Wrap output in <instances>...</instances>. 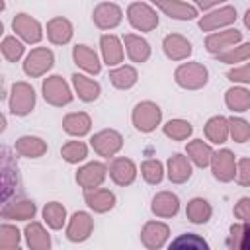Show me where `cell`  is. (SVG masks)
Here are the masks:
<instances>
[{"label": "cell", "instance_id": "cell-24", "mask_svg": "<svg viewBox=\"0 0 250 250\" xmlns=\"http://www.w3.org/2000/svg\"><path fill=\"white\" fill-rule=\"evenodd\" d=\"M191 176V164L188 156L184 154H174L168 158V178L174 184H184Z\"/></svg>", "mask_w": 250, "mask_h": 250}, {"label": "cell", "instance_id": "cell-6", "mask_svg": "<svg viewBox=\"0 0 250 250\" xmlns=\"http://www.w3.org/2000/svg\"><path fill=\"white\" fill-rule=\"evenodd\" d=\"M55 62V57H53V51H49L47 47H37L33 49L27 57H25V62H23V70L27 76L31 78H37L41 74H45Z\"/></svg>", "mask_w": 250, "mask_h": 250}, {"label": "cell", "instance_id": "cell-23", "mask_svg": "<svg viewBox=\"0 0 250 250\" xmlns=\"http://www.w3.org/2000/svg\"><path fill=\"white\" fill-rule=\"evenodd\" d=\"M16 152L21 156H27V158H39L47 152V143L39 137L25 135L16 141Z\"/></svg>", "mask_w": 250, "mask_h": 250}, {"label": "cell", "instance_id": "cell-28", "mask_svg": "<svg viewBox=\"0 0 250 250\" xmlns=\"http://www.w3.org/2000/svg\"><path fill=\"white\" fill-rule=\"evenodd\" d=\"M156 8L174 20H193L197 16V8L188 2H156Z\"/></svg>", "mask_w": 250, "mask_h": 250}, {"label": "cell", "instance_id": "cell-26", "mask_svg": "<svg viewBox=\"0 0 250 250\" xmlns=\"http://www.w3.org/2000/svg\"><path fill=\"white\" fill-rule=\"evenodd\" d=\"M92 127V119L88 113L84 111H74V113H68L64 119H62V129L68 133V135H74V137H82L90 131Z\"/></svg>", "mask_w": 250, "mask_h": 250}, {"label": "cell", "instance_id": "cell-46", "mask_svg": "<svg viewBox=\"0 0 250 250\" xmlns=\"http://www.w3.org/2000/svg\"><path fill=\"white\" fill-rule=\"evenodd\" d=\"M234 217L242 219L244 223H250V197L238 199V203L234 205Z\"/></svg>", "mask_w": 250, "mask_h": 250}, {"label": "cell", "instance_id": "cell-48", "mask_svg": "<svg viewBox=\"0 0 250 250\" xmlns=\"http://www.w3.org/2000/svg\"><path fill=\"white\" fill-rule=\"evenodd\" d=\"M234 250H250V223H246L242 227V234H240V240Z\"/></svg>", "mask_w": 250, "mask_h": 250}, {"label": "cell", "instance_id": "cell-2", "mask_svg": "<svg viewBox=\"0 0 250 250\" xmlns=\"http://www.w3.org/2000/svg\"><path fill=\"white\" fill-rule=\"evenodd\" d=\"M131 119H133V125H135L137 131H141V133H150V131H154L156 125L160 123L162 111H160V107H158L154 102L146 100V102H141V104L135 105Z\"/></svg>", "mask_w": 250, "mask_h": 250}, {"label": "cell", "instance_id": "cell-32", "mask_svg": "<svg viewBox=\"0 0 250 250\" xmlns=\"http://www.w3.org/2000/svg\"><path fill=\"white\" fill-rule=\"evenodd\" d=\"M186 152H188V156H189L199 168L209 166L211 160H213V150H211V146H209L207 143H203L201 139H195V141L188 143Z\"/></svg>", "mask_w": 250, "mask_h": 250}, {"label": "cell", "instance_id": "cell-27", "mask_svg": "<svg viewBox=\"0 0 250 250\" xmlns=\"http://www.w3.org/2000/svg\"><path fill=\"white\" fill-rule=\"evenodd\" d=\"M33 215H35V203L33 201H27V199L12 201V203H6L2 207V217L4 219L27 221V219H33Z\"/></svg>", "mask_w": 250, "mask_h": 250}, {"label": "cell", "instance_id": "cell-20", "mask_svg": "<svg viewBox=\"0 0 250 250\" xmlns=\"http://www.w3.org/2000/svg\"><path fill=\"white\" fill-rule=\"evenodd\" d=\"M123 41H125V49H127V55L133 62H145L148 57H150V45L148 41H145L141 35H133V33H127L123 35Z\"/></svg>", "mask_w": 250, "mask_h": 250}, {"label": "cell", "instance_id": "cell-16", "mask_svg": "<svg viewBox=\"0 0 250 250\" xmlns=\"http://www.w3.org/2000/svg\"><path fill=\"white\" fill-rule=\"evenodd\" d=\"M242 39V33L238 29H227V31H219V33H211L205 37V49L209 53L221 55L225 49H230L234 43H238Z\"/></svg>", "mask_w": 250, "mask_h": 250}, {"label": "cell", "instance_id": "cell-18", "mask_svg": "<svg viewBox=\"0 0 250 250\" xmlns=\"http://www.w3.org/2000/svg\"><path fill=\"white\" fill-rule=\"evenodd\" d=\"M47 37L53 45H64L72 39V23L59 16V18H53L49 23H47Z\"/></svg>", "mask_w": 250, "mask_h": 250}, {"label": "cell", "instance_id": "cell-37", "mask_svg": "<svg viewBox=\"0 0 250 250\" xmlns=\"http://www.w3.org/2000/svg\"><path fill=\"white\" fill-rule=\"evenodd\" d=\"M43 219L47 221V225L51 227V229H61L62 225H64V221H66V209H64V205L62 203H59V201H51V203H47L45 207H43Z\"/></svg>", "mask_w": 250, "mask_h": 250}, {"label": "cell", "instance_id": "cell-15", "mask_svg": "<svg viewBox=\"0 0 250 250\" xmlns=\"http://www.w3.org/2000/svg\"><path fill=\"white\" fill-rule=\"evenodd\" d=\"M109 176L117 186H129L137 178V166L131 158L119 156L109 164Z\"/></svg>", "mask_w": 250, "mask_h": 250}, {"label": "cell", "instance_id": "cell-41", "mask_svg": "<svg viewBox=\"0 0 250 250\" xmlns=\"http://www.w3.org/2000/svg\"><path fill=\"white\" fill-rule=\"evenodd\" d=\"M229 133L236 143H246L250 139V123L240 117L229 119Z\"/></svg>", "mask_w": 250, "mask_h": 250}, {"label": "cell", "instance_id": "cell-40", "mask_svg": "<svg viewBox=\"0 0 250 250\" xmlns=\"http://www.w3.org/2000/svg\"><path fill=\"white\" fill-rule=\"evenodd\" d=\"M141 176L148 182V184H160L162 178H164V168H162V162L156 160V158H150V160H145L141 164Z\"/></svg>", "mask_w": 250, "mask_h": 250}, {"label": "cell", "instance_id": "cell-38", "mask_svg": "<svg viewBox=\"0 0 250 250\" xmlns=\"http://www.w3.org/2000/svg\"><path fill=\"white\" fill-rule=\"evenodd\" d=\"M162 131H164L166 137H170V139H174V141H184V139H188V137L193 133V127H191V123L186 121V119H170V121L162 127Z\"/></svg>", "mask_w": 250, "mask_h": 250}, {"label": "cell", "instance_id": "cell-7", "mask_svg": "<svg viewBox=\"0 0 250 250\" xmlns=\"http://www.w3.org/2000/svg\"><path fill=\"white\" fill-rule=\"evenodd\" d=\"M90 141H92L94 150L100 156H113L123 146V137L117 131H113V129H104V131L96 133Z\"/></svg>", "mask_w": 250, "mask_h": 250}, {"label": "cell", "instance_id": "cell-44", "mask_svg": "<svg viewBox=\"0 0 250 250\" xmlns=\"http://www.w3.org/2000/svg\"><path fill=\"white\" fill-rule=\"evenodd\" d=\"M18 242H20V230L12 225H2L0 227V246L12 248V246H18Z\"/></svg>", "mask_w": 250, "mask_h": 250}, {"label": "cell", "instance_id": "cell-19", "mask_svg": "<svg viewBox=\"0 0 250 250\" xmlns=\"http://www.w3.org/2000/svg\"><path fill=\"white\" fill-rule=\"evenodd\" d=\"M180 209V201L178 195H174L172 191H160L152 197V213L156 217H174Z\"/></svg>", "mask_w": 250, "mask_h": 250}, {"label": "cell", "instance_id": "cell-1", "mask_svg": "<svg viewBox=\"0 0 250 250\" xmlns=\"http://www.w3.org/2000/svg\"><path fill=\"white\" fill-rule=\"evenodd\" d=\"M174 78H176L178 86H182L186 90H199L207 84L209 72L201 62H184L176 68Z\"/></svg>", "mask_w": 250, "mask_h": 250}, {"label": "cell", "instance_id": "cell-3", "mask_svg": "<svg viewBox=\"0 0 250 250\" xmlns=\"http://www.w3.org/2000/svg\"><path fill=\"white\" fill-rule=\"evenodd\" d=\"M43 98L47 104H51L55 107H62L72 102V92L62 76L53 74L43 80Z\"/></svg>", "mask_w": 250, "mask_h": 250}, {"label": "cell", "instance_id": "cell-30", "mask_svg": "<svg viewBox=\"0 0 250 250\" xmlns=\"http://www.w3.org/2000/svg\"><path fill=\"white\" fill-rule=\"evenodd\" d=\"M72 84H74V90L82 102H94L100 96V84L92 78H86V76L76 72V74H72Z\"/></svg>", "mask_w": 250, "mask_h": 250}, {"label": "cell", "instance_id": "cell-21", "mask_svg": "<svg viewBox=\"0 0 250 250\" xmlns=\"http://www.w3.org/2000/svg\"><path fill=\"white\" fill-rule=\"evenodd\" d=\"M84 199L90 209L96 213H107L115 205V195L109 189H88L84 193Z\"/></svg>", "mask_w": 250, "mask_h": 250}, {"label": "cell", "instance_id": "cell-35", "mask_svg": "<svg viewBox=\"0 0 250 250\" xmlns=\"http://www.w3.org/2000/svg\"><path fill=\"white\" fill-rule=\"evenodd\" d=\"M168 250H209V244L203 240V236L195 232H186L174 238Z\"/></svg>", "mask_w": 250, "mask_h": 250}, {"label": "cell", "instance_id": "cell-10", "mask_svg": "<svg viewBox=\"0 0 250 250\" xmlns=\"http://www.w3.org/2000/svg\"><path fill=\"white\" fill-rule=\"evenodd\" d=\"M94 229V219L86 211H76L66 227V238L70 242H84Z\"/></svg>", "mask_w": 250, "mask_h": 250}, {"label": "cell", "instance_id": "cell-34", "mask_svg": "<svg viewBox=\"0 0 250 250\" xmlns=\"http://www.w3.org/2000/svg\"><path fill=\"white\" fill-rule=\"evenodd\" d=\"M205 137L211 143H225L229 137V119H225L223 115H215L205 123Z\"/></svg>", "mask_w": 250, "mask_h": 250}, {"label": "cell", "instance_id": "cell-47", "mask_svg": "<svg viewBox=\"0 0 250 250\" xmlns=\"http://www.w3.org/2000/svg\"><path fill=\"white\" fill-rule=\"evenodd\" d=\"M227 78L232 80V82H250V62L240 66V68H234V70H229L227 72Z\"/></svg>", "mask_w": 250, "mask_h": 250}, {"label": "cell", "instance_id": "cell-33", "mask_svg": "<svg viewBox=\"0 0 250 250\" xmlns=\"http://www.w3.org/2000/svg\"><path fill=\"white\" fill-rule=\"evenodd\" d=\"M225 104L230 111H248L250 109V92L240 86L229 88L225 92Z\"/></svg>", "mask_w": 250, "mask_h": 250}, {"label": "cell", "instance_id": "cell-36", "mask_svg": "<svg viewBox=\"0 0 250 250\" xmlns=\"http://www.w3.org/2000/svg\"><path fill=\"white\" fill-rule=\"evenodd\" d=\"M137 78H139V74H137V70L133 66H119V68L109 72L111 84L115 88H119V90H129L131 86L137 84Z\"/></svg>", "mask_w": 250, "mask_h": 250}, {"label": "cell", "instance_id": "cell-25", "mask_svg": "<svg viewBox=\"0 0 250 250\" xmlns=\"http://www.w3.org/2000/svg\"><path fill=\"white\" fill-rule=\"evenodd\" d=\"M25 240L31 250H49L51 248V236L47 234L43 225L37 221H31L25 227Z\"/></svg>", "mask_w": 250, "mask_h": 250}, {"label": "cell", "instance_id": "cell-14", "mask_svg": "<svg viewBox=\"0 0 250 250\" xmlns=\"http://www.w3.org/2000/svg\"><path fill=\"white\" fill-rule=\"evenodd\" d=\"M236 20V10L232 6H221L209 14H205L201 20H199V27L203 31H213V29H219L223 25H229Z\"/></svg>", "mask_w": 250, "mask_h": 250}, {"label": "cell", "instance_id": "cell-17", "mask_svg": "<svg viewBox=\"0 0 250 250\" xmlns=\"http://www.w3.org/2000/svg\"><path fill=\"white\" fill-rule=\"evenodd\" d=\"M162 49H164V53H166V57L168 59H172V61H184V59H188L189 55H191V43L184 37V35H180V33H170V35H166L164 37V41H162Z\"/></svg>", "mask_w": 250, "mask_h": 250}, {"label": "cell", "instance_id": "cell-45", "mask_svg": "<svg viewBox=\"0 0 250 250\" xmlns=\"http://www.w3.org/2000/svg\"><path fill=\"white\" fill-rule=\"evenodd\" d=\"M236 182L240 186H250V158L238 160V166H236Z\"/></svg>", "mask_w": 250, "mask_h": 250}, {"label": "cell", "instance_id": "cell-42", "mask_svg": "<svg viewBox=\"0 0 250 250\" xmlns=\"http://www.w3.org/2000/svg\"><path fill=\"white\" fill-rule=\"evenodd\" d=\"M2 55L6 57V61H10V62H16V61H20V57L23 55V45L16 39V37H4V41H2Z\"/></svg>", "mask_w": 250, "mask_h": 250}, {"label": "cell", "instance_id": "cell-11", "mask_svg": "<svg viewBox=\"0 0 250 250\" xmlns=\"http://www.w3.org/2000/svg\"><path fill=\"white\" fill-rule=\"evenodd\" d=\"M168 236H170V229L160 221H148L141 230V242L148 250H158L168 240Z\"/></svg>", "mask_w": 250, "mask_h": 250}, {"label": "cell", "instance_id": "cell-9", "mask_svg": "<svg viewBox=\"0 0 250 250\" xmlns=\"http://www.w3.org/2000/svg\"><path fill=\"white\" fill-rule=\"evenodd\" d=\"M105 174H107V168L105 164L102 162H88L86 166L78 168L76 172V182L80 188H84L86 191L88 189H96L102 186V182L105 180Z\"/></svg>", "mask_w": 250, "mask_h": 250}, {"label": "cell", "instance_id": "cell-51", "mask_svg": "<svg viewBox=\"0 0 250 250\" xmlns=\"http://www.w3.org/2000/svg\"><path fill=\"white\" fill-rule=\"evenodd\" d=\"M2 250H21L20 246H12V248H2Z\"/></svg>", "mask_w": 250, "mask_h": 250}, {"label": "cell", "instance_id": "cell-43", "mask_svg": "<svg viewBox=\"0 0 250 250\" xmlns=\"http://www.w3.org/2000/svg\"><path fill=\"white\" fill-rule=\"evenodd\" d=\"M248 57H250V43H244V45L234 47V49H230L227 53H221L219 55V61L221 62H227V64H232V62H240V61H244Z\"/></svg>", "mask_w": 250, "mask_h": 250}, {"label": "cell", "instance_id": "cell-39", "mask_svg": "<svg viewBox=\"0 0 250 250\" xmlns=\"http://www.w3.org/2000/svg\"><path fill=\"white\" fill-rule=\"evenodd\" d=\"M61 154H62V158L66 162L76 164V162H80V160H84L88 156V146L82 141H68L66 145H62Z\"/></svg>", "mask_w": 250, "mask_h": 250}, {"label": "cell", "instance_id": "cell-5", "mask_svg": "<svg viewBox=\"0 0 250 250\" xmlns=\"http://www.w3.org/2000/svg\"><path fill=\"white\" fill-rule=\"evenodd\" d=\"M127 18H129V23L137 31H152L158 25L156 12L145 2H133L127 8Z\"/></svg>", "mask_w": 250, "mask_h": 250}, {"label": "cell", "instance_id": "cell-31", "mask_svg": "<svg viewBox=\"0 0 250 250\" xmlns=\"http://www.w3.org/2000/svg\"><path fill=\"white\" fill-rule=\"evenodd\" d=\"M186 215H188V219H189L191 223L201 225V223H207V221L211 219L213 209H211V205H209L207 199H203V197H193V199L188 203V207H186Z\"/></svg>", "mask_w": 250, "mask_h": 250}, {"label": "cell", "instance_id": "cell-49", "mask_svg": "<svg viewBox=\"0 0 250 250\" xmlns=\"http://www.w3.org/2000/svg\"><path fill=\"white\" fill-rule=\"evenodd\" d=\"M219 6V2H197L195 8H201V10H209V8H215Z\"/></svg>", "mask_w": 250, "mask_h": 250}, {"label": "cell", "instance_id": "cell-4", "mask_svg": "<svg viewBox=\"0 0 250 250\" xmlns=\"http://www.w3.org/2000/svg\"><path fill=\"white\" fill-rule=\"evenodd\" d=\"M35 107V90L27 82H16L10 92V111L14 115H27Z\"/></svg>", "mask_w": 250, "mask_h": 250}, {"label": "cell", "instance_id": "cell-29", "mask_svg": "<svg viewBox=\"0 0 250 250\" xmlns=\"http://www.w3.org/2000/svg\"><path fill=\"white\" fill-rule=\"evenodd\" d=\"M72 57H74V62L84 68L86 72H92V74H98L100 72V61L96 57V53L88 47V45H76L72 49Z\"/></svg>", "mask_w": 250, "mask_h": 250}, {"label": "cell", "instance_id": "cell-13", "mask_svg": "<svg viewBox=\"0 0 250 250\" xmlns=\"http://www.w3.org/2000/svg\"><path fill=\"white\" fill-rule=\"evenodd\" d=\"M12 27L14 31L27 43H39L41 37H43V31H41V25L35 18L27 16V14H18L12 21Z\"/></svg>", "mask_w": 250, "mask_h": 250}, {"label": "cell", "instance_id": "cell-8", "mask_svg": "<svg viewBox=\"0 0 250 250\" xmlns=\"http://www.w3.org/2000/svg\"><path fill=\"white\" fill-rule=\"evenodd\" d=\"M211 170L213 176L219 182H230L236 176V162H234V154L229 148H223L219 152H213V160H211Z\"/></svg>", "mask_w": 250, "mask_h": 250}, {"label": "cell", "instance_id": "cell-22", "mask_svg": "<svg viewBox=\"0 0 250 250\" xmlns=\"http://www.w3.org/2000/svg\"><path fill=\"white\" fill-rule=\"evenodd\" d=\"M100 47H102V55H104V62L107 66H115L123 61V47L121 41L115 35H102L100 39Z\"/></svg>", "mask_w": 250, "mask_h": 250}, {"label": "cell", "instance_id": "cell-12", "mask_svg": "<svg viewBox=\"0 0 250 250\" xmlns=\"http://www.w3.org/2000/svg\"><path fill=\"white\" fill-rule=\"evenodd\" d=\"M123 14H121V8L113 2H102L94 8V14H92V20L94 23L100 27V29H111L115 25H119Z\"/></svg>", "mask_w": 250, "mask_h": 250}, {"label": "cell", "instance_id": "cell-50", "mask_svg": "<svg viewBox=\"0 0 250 250\" xmlns=\"http://www.w3.org/2000/svg\"><path fill=\"white\" fill-rule=\"evenodd\" d=\"M244 25L250 29V8L246 10V14H244Z\"/></svg>", "mask_w": 250, "mask_h": 250}]
</instances>
